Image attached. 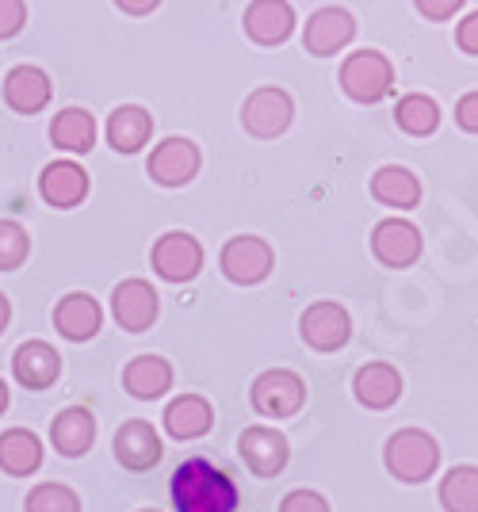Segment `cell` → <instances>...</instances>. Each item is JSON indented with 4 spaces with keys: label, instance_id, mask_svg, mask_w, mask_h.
Segmentation results:
<instances>
[{
    "label": "cell",
    "instance_id": "6",
    "mask_svg": "<svg viewBox=\"0 0 478 512\" xmlns=\"http://www.w3.org/2000/svg\"><path fill=\"white\" fill-rule=\"evenodd\" d=\"M150 260H153V272L161 279H169V283H188V279H196L199 268H203V245H199L192 234H184V230H169L165 237H157Z\"/></svg>",
    "mask_w": 478,
    "mask_h": 512
},
{
    "label": "cell",
    "instance_id": "25",
    "mask_svg": "<svg viewBox=\"0 0 478 512\" xmlns=\"http://www.w3.org/2000/svg\"><path fill=\"white\" fill-rule=\"evenodd\" d=\"M123 386L131 390L134 398L153 402V398H161L173 386V367H169V360H161V356H134L123 367Z\"/></svg>",
    "mask_w": 478,
    "mask_h": 512
},
{
    "label": "cell",
    "instance_id": "32",
    "mask_svg": "<svg viewBox=\"0 0 478 512\" xmlns=\"http://www.w3.org/2000/svg\"><path fill=\"white\" fill-rule=\"evenodd\" d=\"M27 23V4L23 0H0V39L20 35Z\"/></svg>",
    "mask_w": 478,
    "mask_h": 512
},
{
    "label": "cell",
    "instance_id": "5",
    "mask_svg": "<svg viewBox=\"0 0 478 512\" xmlns=\"http://www.w3.org/2000/svg\"><path fill=\"white\" fill-rule=\"evenodd\" d=\"M272 245L264 241V237H253V234H241V237H230L226 245H222V256H218V264H222V276L230 279V283H241V287H249V283H261L268 272H272Z\"/></svg>",
    "mask_w": 478,
    "mask_h": 512
},
{
    "label": "cell",
    "instance_id": "1",
    "mask_svg": "<svg viewBox=\"0 0 478 512\" xmlns=\"http://www.w3.org/2000/svg\"><path fill=\"white\" fill-rule=\"evenodd\" d=\"M173 505L176 512H234L238 509V486L215 463L188 459L173 470Z\"/></svg>",
    "mask_w": 478,
    "mask_h": 512
},
{
    "label": "cell",
    "instance_id": "14",
    "mask_svg": "<svg viewBox=\"0 0 478 512\" xmlns=\"http://www.w3.org/2000/svg\"><path fill=\"white\" fill-rule=\"evenodd\" d=\"M245 35L261 46H280L295 31V8L287 0H253L245 8Z\"/></svg>",
    "mask_w": 478,
    "mask_h": 512
},
{
    "label": "cell",
    "instance_id": "29",
    "mask_svg": "<svg viewBox=\"0 0 478 512\" xmlns=\"http://www.w3.org/2000/svg\"><path fill=\"white\" fill-rule=\"evenodd\" d=\"M394 123L406 130V134H413V138H425V134H433L440 127V107L429 96L410 92V96H402L398 107H394Z\"/></svg>",
    "mask_w": 478,
    "mask_h": 512
},
{
    "label": "cell",
    "instance_id": "26",
    "mask_svg": "<svg viewBox=\"0 0 478 512\" xmlns=\"http://www.w3.org/2000/svg\"><path fill=\"white\" fill-rule=\"evenodd\" d=\"M50 142L62 153H88L96 146V119L85 107H66L50 123Z\"/></svg>",
    "mask_w": 478,
    "mask_h": 512
},
{
    "label": "cell",
    "instance_id": "16",
    "mask_svg": "<svg viewBox=\"0 0 478 512\" xmlns=\"http://www.w3.org/2000/svg\"><path fill=\"white\" fill-rule=\"evenodd\" d=\"M54 96V85L39 65H16L8 77H4V104L20 115H35L43 111Z\"/></svg>",
    "mask_w": 478,
    "mask_h": 512
},
{
    "label": "cell",
    "instance_id": "34",
    "mask_svg": "<svg viewBox=\"0 0 478 512\" xmlns=\"http://www.w3.org/2000/svg\"><path fill=\"white\" fill-rule=\"evenodd\" d=\"M413 4H417V12H421L425 20L440 23V20H452L467 0H413Z\"/></svg>",
    "mask_w": 478,
    "mask_h": 512
},
{
    "label": "cell",
    "instance_id": "4",
    "mask_svg": "<svg viewBox=\"0 0 478 512\" xmlns=\"http://www.w3.org/2000/svg\"><path fill=\"white\" fill-rule=\"evenodd\" d=\"M249 398L261 417H295L306 402V383L287 367H272V371L257 375Z\"/></svg>",
    "mask_w": 478,
    "mask_h": 512
},
{
    "label": "cell",
    "instance_id": "15",
    "mask_svg": "<svg viewBox=\"0 0 478 512\" xmlns=\"http://www.w3.org/2000/svg\"><path fill=\"white\" fill-rule=\"evenodd\" d=\"M39 195H43L50 207L69 211L77 203H85L88 195V172L77 161H50L39 176Z\"/></svg>",
    "mask_w": 478,
    "mask_h": 512
},
{
    "label": "cell",
    "instance_id": "20",
    "mask_svg": "<svg viewBox=\"0 0 478 512\" xmlns=\"http://www.w3.org/2000/svg\"><path fill=\"white\" fill-rule=\"evenodd\" d=\"M352 394L356 402L368 409H391L402 398V375L391 363H364L352 379Z\"/></svg>",
    "mask_w": 478,
    "mask_h": 512
},
{
    "label": "cell",
    "instance_id": "12",
    "mask_svg": "<svg viewBox=\"0 0 478 512\" xmlns=\"http://www.w3.org/2000/svg\"><path fill=\"white\" fill-rule=\"evenodd\" d=\"M352 39H356V20H352V12L337 8V4L318 8V12L306 20L303 46L310 54H318V58H329V54L345 50Z\"/></svg>",
    "mask_w": 478,
    "mask_h": 512
},
{
    "label": "cell",
    "instance_id": "27",
    "mask_svg": "<svg viewBox=\"0 0 478 512\" xmlns=\"http://www.w3.org/2000/svg\"><path fill=\"white\" fill-rule=\"evenodd\" d=\"M39 463H43V444H39L35 432H27V428H8V432L0 436V470H8L12 478H23V474L39 470Z\"/></svg>",
    "mask_w": 478,
    "mask_h": 512
},
{
    "label": "cell",
    "instance_id": "39",
    "mask_svg": "<svg viewBox=\"0 0 478 512\" xmlns=\"http://www.w3.org/2000/svg\"><path fill=\"white\" fill-rule=\"evenodd\" d=\"M4 409H8V383L0 379V413H4Z\"/></svg>",
    "mask_w": 478,
    "mask_h": 512
},
{
    "label": "cell",
    "instance_id": "33",
    "mask_svg": "<svg viewBox=\"0 0 478 512\" xmlns=\"http://www.w3.org/2000/svg\"><path fill=\"white\" fill-rule=\"evenodd\" d=\"M280 512H329V501L314 490H295L280 501Z\"/></svg>",
    "mask_w": 478,
    "mask_h": 512
},
{
    "label": "cell",
    "instance_id": "10",
    "mask_svg": "<svg viewBox=\"0 0 478 512\" xmlns=\"http://www.w3.org/2000/svg\"><path fill=\"white\" fill-rule=\"evenodd\" d=\"M371 253L383 268H410L421 256V230L406 218H383L371 230Z\"/></svg>",
    "mask_w": 478,
    "mask_h": 512
},
{
    "label": "cell",
    "instance_id": "31",
    "mask_svg": "<svg viewBox=\"0 0 478 512\" xmlns=\"http://www.w3.org/2000/svg\"><path fill=\"white\" fill-rule=\"evenodd\" d=\"M31 253V237L23 230L20 222L12 218H0V272H12L20 268L23 260Z\"/></svg>",
    "mask_w": 478,
    "mask_h": 512
},
{
    "label": "cell",
    "instance_id": "36",
    "mask_svg": "<svg viewBox=\"0 0 478 512\" xmlns=\"http://www.w3.org/2000/svg\"><path fill=\"white\" fill-rule=\"evenodd\" d=\"M456 43H459V50H467V54H478V12H471L467 20H459Z\"/></svg>",
    "mask_w": 478,
    "mask_h": 512
},
{
    "label": "cell",
    "instance_id": "28",
    "mask_svg": "<svg viewBox=\"0 0 478 512\" xmlns=\"http://www.w3.org/2000/svg\"><path fill=\"white\" fill-rule=\"evenodd\" d=\"M440 505L444 512H478V467L463 463L440 478Z\"/></svg>",
    "mask_w": 478,
    "mask_h": 512
},
{
    "label": "cell",
    "instance_id": "38",
    "mask_svg": "<svg viewBox=\"0 0 478 512\" xmlns=\"http://www.w3.org/2000/svg\"><path fill=\"white\" fill-rule=\"evenodd\" d=\"M8 318H12V306H8V299L0 295V333H4V325H8Z\"/></svg>",
    "mask_w": 478,
    "mask_h": 512
},
{
    "label": "cell",
    "instance_id": "19",
    "mask_svg": "<svg viewBox=\"0 0 478 512\" xmlns=\"http://www.w3.org/2000/svg\"><path fill=\"white\" fill-rule=\"evenodd\" d=\"M115 459L127 470H150L161 463V436L150 421H127L115 432Z\"/></svg>",
    "mask_w": 478,
    "mask_h": 512
},
{
    "label": "cell",
    "instance_id": "3",
    "mask_svg": "<svg viewBox=\"0 0 478 512\" xmlns=\"http://www.w3.org/2000/svg\"><path fill=\"white\" fill-rule=\"evenodd\" d=\"M341 88L356 104H379L394 88V65L379 50H356L341 65Z\"/></svg>",
    "mask_w": 478,
    "mask_h": 512
},
{
    "label": "cell",
    "instance_id": "35",
    "mask_svg": "<svg viewBox=\"0 0 478 512\" xmlns=\"http://www.w3.org/2000/svg\"><path fill=\"white\" fill-rule=\"evenodd\" d=\"M456 123L463 130H471V134H478V92H467V96H459Z\"/></svg>",
    "mask_w": 478,
    "mask_h": 512
},
{
    "label": "cell",
    "instance_id": "11",
    "mask_svg": "<svg viewBox=\"0 0 478 512\" xmlns=\"http://www.w3.org/2000/svg\"><path fill=\"white\" fill-rule=\"evenodd\" d=\"M238 451H241V459H245V467L253 470L257 478H276V474L287 467V459H291L287 436L264 425L245 428L238 440Z\"/></svg>",
    "mask_w": 478,
    "mask_h": 512
},
{
    "label": "cell",
    "instance_id": "24",
    "mask_svg": "<svg viewBox=\"0 0 478 512\" xmlns=\"http://www.w3.org/2000/svg\"><path fill=\"white\" fill-rule=\"evenodd\" d=\"M50 440H54V448L62 451L66 459L85 455V451L92 448V440H96V421H92V413L81 406L62 409V413L54 417V425H50Z\"/></svg>",
    "mask_w": 478,
    "mask_h": 512
},
{
    "label": "cell",
    "instance_id": "30",
    "mask_svg": "<svg viewBox=\"0 0 478 512\" xmlns=\"http://www.w3.org/2000/svg\"><path fill=\"white\" fill-rule=\"evenodd\" d=\"M23 509L27 512H81V497L69 490V486H62V482H43V486H35V490L27 493Z\"/></svg>",
    "mask_w": 478,
    "mask_h": 512
},
{
    "label": "cell",
    "instance_id": "21",
    "mask_svg": "<svg viewBox=\"0 0 478 512\" xmlns=\"http://www.w3.org/2000/svg\"><path fill=\"white\" fill-rule=\"evenodd\" d=\"M161 421H165V432H169L173 440H196V436H203V432L211 428L215 409H211L207 398H199V394H180V398L169 402Z\"/></svg>",
    "mask_w": 478,
    "mask_h": 512
},
{
    "label": "cell",
    "instance_id": "8",
    "mask_svg": "<svg viewBox=\"0 0 478 512\" xmlns=\"http://www.w3.org/2000/svg\"><path fill=\"white\" fill-rule=\"evenodd\" d=\"M291 115H295V104L283 88L264 85L257 92H249V100L241 107V123L253 138H276L291 127Z\"/></svg>",
    "mask_w": 478,
    "mask_h": 512
},
{
    "label": "cell",
    "instance_id": "7",
    "mask_svg": "<svg viewBox=\"0 0 478 512\" xmlns=\"http://www.w3.org/2000/svg\"><path fill=\"white\" fill-rule=\"evenodd\" d=\"M199 146L192 138H165L161 146H153L150 161H146V172L153 176V184L161 188H184L192 184L199 172Z\"/></svg>",
    "mask_w": 478,
    "mask_h": 512
},
{
    "label": "cell",
    "instance_id": "2",
    "mask_svg": "<svg viewBox=\"0 0 478 512\" xmlns=\"http://www.w3.org/2000/svg\"><path fill=\"white\" fill-rule=\"evenodd\" d=\"M383 463L391 470V478L406 482V486H417V482H429L440 467V448L429 432L421 428H402L394 432L383 448Z\"/></svg>",
    "mask_w": 478,
    "mask_h": 512
},
{
    "label": "cell",
    "instance_id": "22",
    "mask_svg": "<svg viewBox=\"0 0 478 512\" xmlns=\"http://www.w3.org/2000/svg\"><path fill=\"white\" fill-rule=\"evenodd\" d=\"M150 134H153V115L146 111V107L123 104V107H115V111H111V119H108L111 150L138 153L146 142H150Z\"/></svg>",
    "mask_w": 478,
    "mask_h": 512
},
{
    "label": "cell",
    "instance_id": "18",
    "mask_svg": "<svg viewBox=\"0 0 478 512\" xmlns=\"http://www.w3.org/2000/svg\"><path fill=\"white\" fill-rule=\"evenodd\" d=\"M12 371H16L20 386H27V390H46L62 375V356L46 341H23L16 348V356H12Z\"/></svg>",
    "mask_w": 478,
    "mask_h": 512
},
{
    "label": "cell",
    "instance_id": "17",
    "mask_svg": "<svg viewBox=\"0 0 478 512\" xmlns=\"http://www.w3.org/2000/svg\"><path fill=\"white\" fill-rule=\"evenodd\" d=\"M100 325H104V310L85 291H73L54 306V329L66 341H92L100 333Z\"/></svg>",
    "mask_w": 478,
    "mask_h": 512
},
{
    "label": "cell",
    "instance_id": "13",
    "mask_svg": "<svg viewBox=\"0 0 478 512\" xmlns=\"http://www.w3.org/2000/svg\"><path fill=\"white\" fill-rule=\"evenodd\" d=\"M157 310H161V302H157V291L146 279H123L111 295V314L131 333H146L157 321Z\"/></svg>",
    "mask_w": 478,
    "mask_h": 512
},
{
    "label": "cell",
    "instance_id": "37",
    "mask_svg": "<svg viewBox=\"0 0 478 512\" xmlns=\"http://www.w3.org/2000/svg\"><path fill=\"white\" fill-rule=\"evenodd\" d=\"M115 4H119L127 16H150L161 0H115Z\"/></svg>",
    "mask_w": 478,
    "mask_h": 512
},
{
    "label": "cell",
    "instance_id": "9",
    "mask_svg": "<svg viewBox=\"0 0 478 512\" xmlns=\"http://www.w3.org/2000/svg\"><path fill=\"white\" fill-rule=\"evenodd\" d=\"M299 333H303V341L314 352H337L352 337V318H348L345 306H337V302H314V306H306L303 318H299Z\"/></svg>",
    "mask_w": 478,
    "mask_h": 512
},
{
    "label": "cell",
    "instance_id": "23",
    "mask_svg": "<svg viewBox=\"0 0 478 512\" xmlns=\"http://www.w3.org/2000/svg\"><path fill=\"white\" fill-rule=\"evenodd\" d=\"M371 195H375L383 207L413 211V207L421 203V180H417L410 169H402V165H383V169L371 176Z\"/></svg>",
    "mask_w": 478,
    "mask_h": 512
},
{
    "label": "cell",
    "instance_id": "40",
    "mask_svg": "<svg viewBox=\"0 0 478 512\" xmlns=\"http://www.w3.org/2000/svg\"><path fill=\"white\" fill-rule=\"evenodd\" d=\"M142 512H157V509H142Z\"/></svg>",
    "mask_w": 478,
    "mask_h": 512
}]
</instances>
